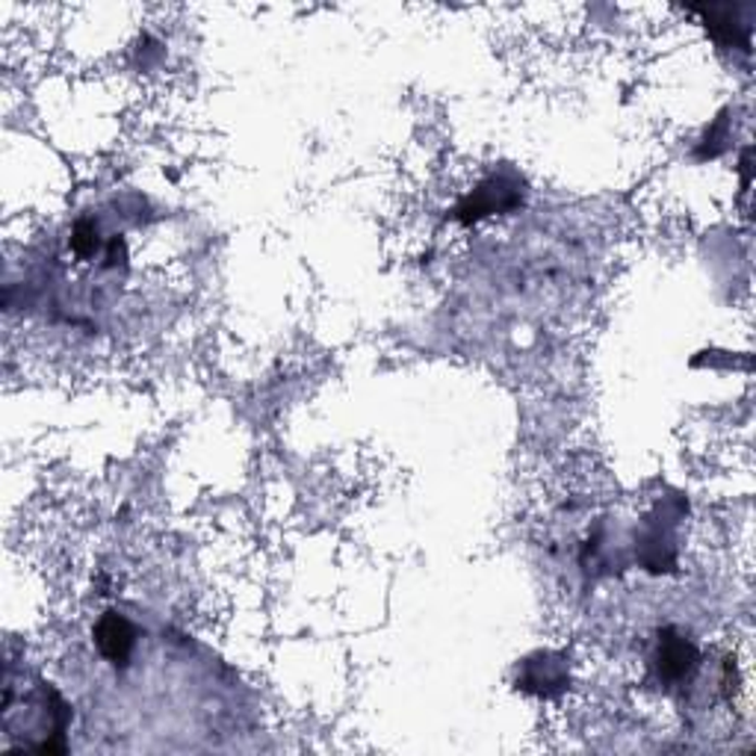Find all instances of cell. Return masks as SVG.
I'll return each mask as SVG.
<instances>
[{
	"instance_id": "obj_3",
	"label": "cell",
	"mask_w": 756,
	"mask_h": 756,
	"mask_svg": "<svg viewBox=\"0 0 756 756\" xmlns=\"http://www.w3.org/2000/svg\"><path fill=\"white\" fill-rule=\"evenodd\" d=\"M98 249V231H94L89 222H77V228L72 234V252L77 257H89Z\"/></svg>"
},
{
	"instance_id": "obj_1",
	"label": "cell",
	"mask_w": 756,
	"mask_h": 756,
	"mask_svg": "<svg viewBox=\"0 0 756 756\" xmlns=\"http://www.w3.org/2000/svg\"><path fill=\"white\" fill-rule=\"evenodd\" d=\"M134 641H137L134 627L122 615H116V612H106L104 618L98 620V627H94V644H98L101 656L113 662V665H125L130 659Z\"/></svg>"
},
{
	"instance_id": "obj_2",
	"label": "cell",
	"mask_w": 756,
	"mask_h": 756,
	"mask_svg": "<svg viewBox=\"0 0 756 756\" xmlns=\"http://www.w3.org/2000/svg\"><path fill=\"white\" fill-rule=\"evenodd\" d=\"M697 665V651L694 644L677 632H665L659 641V671L665 680H683Z\"/></svg>"
}]
</instances>
